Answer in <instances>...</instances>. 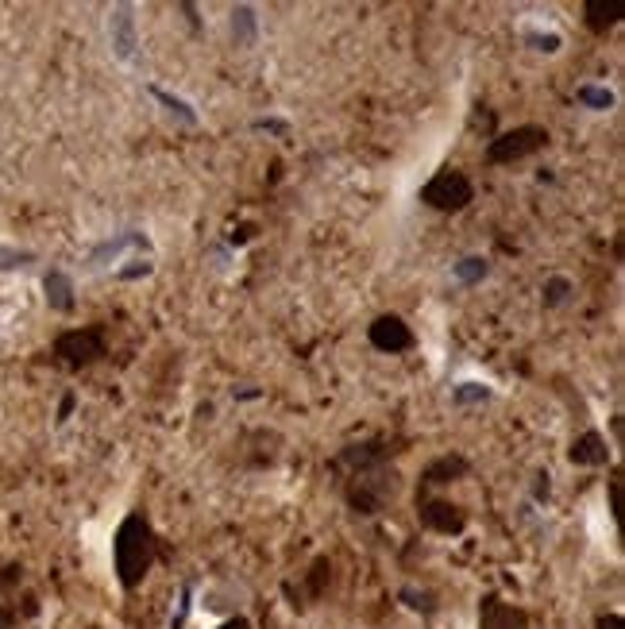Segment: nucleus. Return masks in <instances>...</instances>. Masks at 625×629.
<instances>
[{
	"label": "nucleus",
	"instance_id": "obj_16",
	"mask_svg": "<svg viewBox=\"0 0 625 629\" xmlns=\"http://www.w3.org/2000/svg\"><path fill=\"white\" fill-rule=\"evenodd\" d=\"M575 97H579L587 109H595V112L614 109V93H610L606 85H579V89H575Z\"/></svg>",
	"mask_w": 625,
	"mask_h": 629
},
{
	"label": "nucleus",
	"instance_id": "obj_18",
	"mask_svg": "<svg viewBox=\"0 0 625 629\" xmlns=\"http://www.w3.org/2000/svg\"><path fill=\"white\" fill-rule=\"evenodd\" d=\"M151 97H155V101H163L166 109L174 112V116H182V120H186V124H197V112H193L190 105H186V101H182V97H170V93H166V89H159V85H155V89H151Z\"/></svg>",
	"mask_w": 625,
	"mask_h": 629
},
{
	"label": "nucleus",
	"instance_id": "obj_29",
	"mask_svg": "<svg viewBox=\"0 0 625 629\" xmlns=\"http://www.w3.org/2000/svg\"><path fill=\"white\" fill-rule=\"evenodd\" d=\"M70 410H74V394H66V398H62V406H58V421H66Z\"/></svg>",
	"mask_w": 625,
	"mask_h": 629
},
{
	"label": "nucleus",
	"instance_id": "obj_31",
	"mask_svg": "<svg viewBox=\"0 0 625 629\" xmlns=\"http://www.w3.org/2000/svg\"><path fill=\"white\" fill-rule=\"evenodd\" d=\"M220 629H251V622H247V618H228Z\"/></svg>",
	"mask_w": 625,
	"mask_h": 629
},
{
	"label": "nucleus",
	"instance_id": "obj_20",
	"mask_svg": "<svg viewBox=\"0 0 625 629\" xmlns=\"http://www.w3.org/2000/svg\"><path fill=\"white\" fill-rule=\"evenodd\" d=\"M28 263H35V255H31V251L0 244V271H20V267H28Z\"/></svg>",
	"mask_w": 625,
	"mask_h": 629
},
{
	"label": "nucleus",
	"instance_id": "obj_13",
	"mask_svg": "<svg viewBox=\"0 0 625 629\" xmlns=\"http://www.w3.org/2000/svg\"><path fill=\"white\" fill-rule=\"evenodd\" d=\"M463 475H467V460H463V456H440L436 464L425 467V479H421V483L440 487V483H456Z\"/></svg>",
	"mask_w": 625,
	"mask_h": 629
},
{
	"label": "nucleus",
	"instance_id": "obj_25",
	"mask_svg": "<svg viewBox=\"0 0 625 629\" xmlns=\"http://www.w3.org/2000/svg\"><path fill=\"white\" fill-rule=\"evenodd\" d=\"M255 132H278V136H286V124L282 120H255Z\"/></svg>",
	"mask_w": 625,
	"mask_h": 629
},
{
	"label": "nucleus",
	"instance_id": "obj_1",
	"mask_svg": "<svg viewBox=\"0 0 625 629\" xmlns=\"http://www.w3.org/2000/svg\"><path fill=\"white\" fill-rule=\"evenodd\" d=\"M112 564H116V579L132 591L143 583V575L155 564V529L143 514H128L116 529L112 541Z\"/></svg>",
	"mask_w": 625,
	"mask_h": 629
},
{
	"label": "nucleus",
	"instance_id": "obj_14",
	"mask_svg": "<svg viewBox=\"0 0 625 629\" xmlns=\"http://www.w3.org/2000/svg\"><path fill=\"white\" fill-rule=\"evenodd\" d=\"M43 286H47V301H51V309H58V313L74 309V282H70L62 271H47Z\"/></svg>",
	"mask_w": 625,
	"mask_h": 629
},
{
	"label": "nucleus",
	"instance_id": "obj_17",
	"mask_svg": "<svg viewBox=\"0 0 625 629\" xmlns=\"http://www.w3.org/2000/svg\"><path fill=\"white\" fill-rule=\"evenodd\" d=\"M483 278H487V259L483 255H467V259L456 263V282H463V286H475Z\"/></svg>",
	"mask_w": 625,
	"mask_h": 629
},
{
	"label": "nucleus",
	"instance_id": "obj_8",
	"mask_svg": "<svg viewBox=\"0 0 625 629\" xmlns=\"http://www.w3.org/2000/svg\"><path fill=\"white\" fill-rule=\"evenodd\" d=\"M421 525H429L436 533H463L467 529V514H463L460 506H452V502H444V498H433V502H425L421 506Z\"/></svg>",
	"mask_w": 625,
	"mask_h": 629
},
{
	"label": "nucleus",
	"instance_id": "obj_26",
	"mask_svg": "<svg viewBox=\"0 0 625 629\" xmlns=\"http://www.w3.org/2000/svg\"><path fill=\"white\" fill-rule=\"evenodd\" d=\"M143 274H151V263H143V259H136L128 271H120V278H143Z\"/></svg>",
	"mask_w": 625,
	"mask_h": 629
},
{
	"label": "nucleus",
	"instance_id": "obj_10",
	"mask_svg": "<svg viewBox=\"0 0 625 629\" xmlns=\"http://www.w3.org/2000/svg\"><path fill=\"white\" fill-rule=\"evenodd\" d=\"M128 247H139V251H147V236L143 232H124V236H116V240H105V244H97L93 247V255H89V267H105V263H116Z\"/></svg>",
	"mask_w": 625,
	"mask_h": 629
},
{
	"label": "nucleus",
	"instance_id": "obj_7",
	"mask_svg": "<svg viewBox=\"0 0 625 629\" xmlns=\"http://www.w3.org/2000/svg\"><path fill=\"white\" fill-rule=\"evenodd\" d=\"M109 39H112V55L120 58V62H132L136 58V16H132V8L128 4H120V8H112V20H109Z\"/></svg>",
	"mask_w": 625,
	"mask_h": 629
},
{
	"label": "nucleus",
	"instance_id": "obj_4",
	"mask_svg": "<svg viewBox=\"0 0 625 629\" xmlns=\"http://www.w3.org/2000/svg\"><path fill=\"white\" fill-rule=\"evenodd\" d=\"M544 143H548V132L537 128V124H525V128H514V132H502L498 139H490L487 163H494V166L517 163V159H525V155L541 151Z\"/></svg>",
	"mask_w": 625,
	"mask_h": 629
},
{
	"label": "nucleus",
	"instance_id": "obj_11",
	"mask_svg": "<svg viewBox=\"0 0 625 629\" xmlns=\"http://www.w3.org/2000/svg\"><path fill=\"white\" fill-rule=\"evenodd\" d=\"M568 460L579 467H602L610 460V448H606V440L598 437V433H583V437L571 444Z\"/></svg>",
	"mask_w": 625,
	"mask_h": 629
},
{
	"label": "nucleus",
	"instance_id": "obj_19",
	"mask_svg": "<svg viewBox=\"0 0 625 629\" xmlns=\"http://www.w3.org/2000/svg\"><path fill=\"white\" fill-rule=\"evenodd\" d=\"M490 390L483 383H460L456 390H452V402L456 406H475V402H487Z\"/></svg>",
	"mask_w": 625,
	"mask_h": 629
},
{
	"label": "nucleus",
	"instance_id": "obj_3",
	"mask_svg": "<svg viewBox=\"0 0 625 629\" xmlns=\"http://www.w3.org/2000/svg\"><path fill=\"white\" fill-rule=\"evenodd\" d=\"M394 491H398V475L379 464V467H367V471H355L348 502L355 506V514H379L382 502Z\"/></svg>",
	"mask_w": 625,
	"mask_h": 629
},
{
	"label": "nucleus",
	"instance_id": "obj_21",
	"mask_svg": "<svg viewBox=\"0 0 625 629\" xmlns=\"http://www.w3.org/2000/svg\"><path fill=\"white\" fill-rule=\"evenodd\" d=\"M402 602H406L409 610H421V614H433L436 610V599L429 591H417V587H406L402 591Z\"/></svg>",
	"mask_w": 625,
	"mask_h": 629
},
{
	"label": "nucleus",
	"instance_id": "obj_24",
	"mask_svg": "<svg viewBox=\"0 0 625 629\" xmlns=\"http://www.w3.org/2000/svg\"><path fill=\"white\" fill-rule=\"evenodd\" d=\"M328 572H332V568H328V560H317V564H313V579H309V583H313V595H321V591H325Z\"/></svg>",
	"mask_w": 625,
	"mask_h": 629
},
{
	"label": "nucleus",
	"instance_id": "obj_15",
	"mask_svg": "<svg viewBox=\"0 0 625 629\" xmlns=\"http://www.w3.org/2000/svg\"><path fill=\"white\" fill-rule=\"evenodd\" d=\"M255 28H259V16H255V8H247V4L232 8V35H236V43L251 47V43H255Z\"/></svg>",
	"mask_w": 625,
	"mask_h": 629
},
{
	"label": "nucleus",
	"instance_id": "obj_22",
	"mask_svg": "<svg viewBox=\"0 0 625 629\" xmlns=\"http://www.w3.org/2000/svg\"><path fill=\"white\" fill-rule=\"evenodd\" d=\"M525 43H533V51H544V55L560 51V35H556V31H529Z\"/></svg>",
	"mask_w": 625,
	"mask_h": 629
},
{
	"label": "nucleus",
	"instance_id": "obj_12",
	"mask_svg": "<svg viewBox=\"0 0 625 629\" xmlns=\"http://www.w3.org/2000/svg\"><path fill=\"white\" fill-rule=\"evenodd\" d=\"M583 12H587V28L591 31L614 28V24L625 16V8L618 4V0H587V4H583Z\"/></svg>",
	"mask_w": 625,
	"mask_h": 629
},
{
	"label": "nucleus",
	"instance_id": "obj_2",
	"mask_svg": "<svg viewBox=\"0 0 625 629\" xmlns=\"http://www.w3.org/2000/svg\"><path fill=\"white\" fill-rule=\"evenodd\" d=\"M421 201L429 209H440V213H460V209H467L475 201V186L460 170H440L436 178H429L421 186Z\"/></svg>",
	"mask_w": 625,
	"mask_h": 629
},
{
	"label": "nucleus",
	"instance_id": "obj_6",
	"mask_svg": "<svg viewBox=\"0 0 625 629\" xmlns=\"http://www.w3.org/2000/svg\"><path fill=\"white\" fill-rule=\"evenodd\" d=\"M371 344L379 348V352H409L413 348V332H409V325L402 321V317H394V313H386V317H379L375 325H371Z\"/></svg>",
	"mask_w": 625,
	"mask_h": 629
},
{
	"label": "nucleus",
	"instance_id": "obj_9",
	"mask_svg": "<svg viewBox=\"0 0 625 629\" xmlns=\"http://www.w3.org/2000/svg\"><path fill=\"white\" fill-rule=\"evenodd\" d=\"M525 626H529V618L517 606L502 602L498 595L483 599V629H525Z\"/></svg>",
	"mask_w": 625,
	"mask_h": 629
},
{
	"label": "nucleus",
	"instance_id": "obj_5",
	"mask_svg": "<svg viewBox=\"0 0 625 629\" xmlns=\"http://www.w3.org/2000/svg\"><path fill=\"white\" fill-rule=\"evenodd\" d=\"M105 332L101 329H74V332H62L55 340V356L70 367H89L97 359H105Z\"/></svg>",
	"mask_w": 625,
	"mask_h": 629
},
{
	"label": "nucleus",
	"instance_id": "obj_23",
	"mask_svg": "<svg viewBox=\"0 0 625 629\" xmlns=\"http://www.w3.org/2000/svg\"><path fill=\"white\" fill-rule=\"evenodd\" d=\"M568 294H571L568 278H548V282H544V305H560Z\"/></svg>",
	"mask_w": 625,
	"mask_h": 629
},
{
	"label": "nucleus",
	"instance_id": "obj_30",
	"mask_svg": "<svg viewBox=\"0 0 625 629\" xmlns=\"http://www.w3.org/2000/svg\"><path fill=\"white\" fill-rule=\"evenodd\" d=\"M537 498H548V471H544V475H537Z\"/></svg>",
	"mask_w": 625,
	"mask_h": 629
},
{
	"label": "nucleus",
	"instance_id": "obj_32",
	"mask_svg": "<svg viewBox=\"0 0 625 629\" xmlns=\"http://www.w3.org/2000/svg\"><path fill=\"white\" fill-rule=\"evenodd\" d=\"M12 626V614H8V610H0V629H8Z\"/></svg>",
	"mask_w": 625,
	"mask_h": 629
},
{
	"label": "nucleus",
	"instance_id": "obj_27",
	"mask_svg": "<svg viewBox=\"0 0 625 629\" xmlns=\"http://www.w3.org/2000/svg\"><path fill=\"white\" fill-rule=\"evenodd\" d=\"M595 629H625V622L618 618V614H602Z\"/></svg>",
	"mask_w": 625,
	"mask_h": 629
},
{
	"label": "nucleus",
	"instance_id": "obj_28",
	"mask_svg": "<svg viewBox=\"0 0 625 629\" xmlns=\"http://www.w3.org/2000/svg\"><path fill=\"white\" fill-rule=\"evenodd\" d=\"M251 236H255V228H251V224H244V228H236V232H232V244H247Z\"/></svg>",
	"mask_w": 625,
	"mask_h": 629
}]
</instances>
